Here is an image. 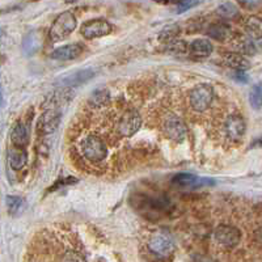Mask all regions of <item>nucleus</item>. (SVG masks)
Returning a JSON list of instances; mask_svg holds the SVG:
<instances>
[{
  "mask_svg": "<svg viewBox=\"0 0 262 262\" xmlns=\"http://www.w3.org/2000/svg\"><path fill=\"white\" fill-rule=\"evenodd\" d=\"M214 98V91L209 84H200L190 92V106L195 112H205L209 109Z\"/></svg>",
  "mask_w": 262,
  "mask_h": 262,
  "instance_id": "obj_4",
  "label": "nucleus"
},
{
  "mask_svg": "<svg viewBox=\"0 0 262 262\" xmlns=\"http://www.w3.org/2000/svg\"><path fill=\"white\" fill-rule=\"evenodd\" d=\"M207 34L209 37H211L212 39L219 42L226 41L227 38L231 34V28L227 24H223V23H216V24L210 25L209 30H207Z\"/></svg>",
  "mask_w": 262,
  "mask_h": 262,
  "instance_id": "obj_20",
  "label": "nucleus"
},
{
  "mask_svg": "<svg viewBox=\"0 0 262 262\" xmlns=\"http://www.w3.org/2000/svg\"><path fill=\"white\" fill-rule=\"evenodd\" d=\"M240 3H242V6H244L245 8L253 9L261 3V0H240Z\"/></svg>",
  "mask_w": 262,
  "mask_h": 262,
  "instance_id": "obj_29",
  "label": "nucleus"
},
{
  "mask_svg": "<svg viewBox=\"0 0 262 262\" xmlns=\"http://www.w3.org/2000/svg\"><path fill=\"white\" fill-rule=\"evenodd\" d=\"M231 78L235 81H237V83H248V76L244 74L243 70H235V71L231 74Z\"/></svg>",
  "mask_w": 262,
  "mask_h": 262,
  "instance_id": "obj_28",
  "label": "nucleus"
},
{
  "mask_svg": "<svg viewBox=\"0 0 262 262\" xmlns=\"http://www.w3.org/2000/svg\"><path fill=\"white\" fill-rule=\"evenodd\" d=\"M164 131L169 139L182 142L188 134V128L180 117L169 116L164 121Z\"/></svg>",
  "mask_w": 262,
  "mask_h": 262,
  "instance_id": "obj_8",
  "label": "nucleus"
},
{
  "mask_svg": "<svg viewBox=\"0 0 262 262\" xmlns=\"http://www.w3.org/2000/svg\"><path fill=\"white\" fill-rule=\"evenodd\" d=\"M6 203H7V207H8V211L11 212V214H18V212L23 211V209H24L25 206V202L23 198H20V196H16V195H8L6 198Z\"/></svg>",
  "mask_w": 262,
  "mask_h": 262,
  "instance_id": "obj_23",
  "label": "nucleus"
},
{
  "mask_svg": "<svg viewBox=\"0 0 262 262\" xmlns=\"http://www.w3.org/2000/svg\"><path fill=\"white\" fill-rule=\"evenodd\" d=\"M180 33V28L177 25H170L160 32V39L164 42H172L173 39L177 38Z\"/></svg>",
  "mask_w": 262,
  "mask_h": 262,
  "instance_id": "obj_25",
  "label": "nucleus"
},
{
  "mask_svg": "<svg viewBox=\"0 0 262 262\" xmlns=\"http://www.w3.org/2000/svg\"><path fill=\"white\" fill-rule=\"evenodd\" d=\"M11 140H12V143L15 146H27L28 142H29V138H28V130L24 123L17 122L13 126L12 131H11Z\"/></svg>",
  "mask_w": 262,
  "mask_h": 262,
  "instance_id": "obj_19",
  "label": "nucleus"
},
{
  "mask_svg": "<svg viewBox=\"0 0 262 262\" xmlns=\"http://www.w3.org/2000/svg\"><path fill=\"white\" fill-rule=\"evenodd\" d=\"M59 122H60L59 112L48 111L43 116L41 117V119H39V122H38L39 131L45 133V134H50V133L57 130Z\"/></svg>",
  "mask_w": 262,
  "mask_h": 262,
  "instance_id": "obj_15",
  "label": "nucleus"
},
{
  "mask_svg": "<svg viewBox=\"0 0 262 262\" xmlns=\"http://www.w3.org/2000/svg\"><path fill=\"white\" fill-rule=\"evenodd\" d=\"M249 102L253 109L258 111L262 107V84H256L252 86L249 93Z\"/></svg>",
  "mask_w": 262,
  "mask_h": 262,
  "instance_id": "obj_22",
  "label": "nucleus"
},
{
  "mask_svg": "<svg viewBox=\"0 0 262 262\" xmlns=\"http://www.w3.org/2000/svg\"><path fill=\"white\" fill-rule=\"evenodd\" d=\"M140 125H142V118H140L139 113L135 111H127L118 119L117 131L123 138L133 137L139 130Z\"/></svg>",
  "mask_w": 262,
  "mask_h": 262,
  "instance_id": "obj_5",
  "label": "nucleus"
},
{
  "mask_svg": "<svg viewBox=\"0 0 262 262\" xmlns=\"http://www.w3.org/2000/svg\"><path fill=\"white\" fill-rule=\"evenodd\" d=\"M212 50H214V48H212L211 42L203 38L195 39V41L191 42L190 46H189L190 54H193L194 57L198 58L209 57V55H211Z\"/></svg>",
  "mask_w": 262,
  "mask_h": 262,
  "instance_id": "obj_16",
  "label": "nucleus"
},
{
  "mask_svg": "<svg viewBox=\"0 0 262 262\" xmlns=\"http://www.w3.org/2000/svg\"><path fill=\"white\" fill-rule=\"evenodd\" d=\"M84 45L81 43H70V45L60 46L51 53V58L55 60H74L83 54Z\"/></svg>",
  "mask_w": 262,
  "mask_h": 262,
  "instance_id": "obj_12",
  "label": "nucleus"
},
{
  "mask_svg": "<svg viewBox=\"0 0 262 262\" xmlns=\"http://www.w3.org/2000/svg\"><path fill=\"white\" fill-rule=\"evenodd\" d=\"M173 185L184 190H191V189H200L206 185L212 184L211 180L202 179V177H196L190 173H179L177 176L173 177Z\"/></svg>",
  "mask_w": 262,
  "mask_h": 262,
  "instance_id": "obj_9",
  "label": "nucleus"
},
{
  "mask_svg": "<svg viewBox=\"0 0 262 262\" xmlns=\"http://www.w3.org/2000/svg\"><path fill=\"white\" fill-rule=\"evenodd\" d=\"M81 152L86 160L92 163H100L107 156V148L100 138L95 135H88L84 138L80 143Z\"/></svg>",
  "mask_w": 262,
  "mask_h": 262,
  "instance_id": "obj_2",
  "label": "nucleus"
},
{
  "mask_svg": "<svg viewBox=\"0 0 262 262\" xmlns=\"http://www.w3.org/2000/svg\"><path fill=\"white\" fill-rule=\"evenodd\" d=\"M195 4H198V0H181L179 3V13L181 12H185V11H188V9H190L191 7H194Z\"/></svg>",
  "mask_w": 262,
  "mask_h": 262,
  "instance_id": "obj_27",
  "label": "nucleus"
},
{
  "mask_svg": "<svg viewBox=\"0 0 262 262\" xmlns=\"http://www.w3.org/2000/svg\"><path fill=\"white\" fill-rule=\"evenodd\" d=\"M76 28V17L70 11L62 12L51 25L49 30V37L53 42H59L66 39Z\"/></svg>",
  "mask_w": 262,
  "mask_h": 262,
  "instance_id": "obj_1",
  "label": "nucleus"
},
{
  "mask_svg": "<svg viewBox=\"0 0 262 262\" xmlns=\"http://www.w3.org/2000/svg\"><path fill=\"white\" fill-rule=\"evenodd\" d=\"M253 240H254V243L258 245V247L262 248V227H261V228L257 229L256 232H254Z\"/></svg>",
  "mask_w": 262,
  "mask_h": 262,
  "instance_id": "obj_30",
  "label": "nucleus"
},
{
  "mask_svg": "<svg viewBox=\"0 0 262 262\" xmlns=\"http://www.w3.org/2000/svg\"><path fill=\"white\" fill-rule=\"evenodd\" d=\"M148 248L152 253L156 256L167 257L173 253L174 250V244L168 236L165 235H156L149 240Z\"/></svg>",
  "mask_w": 262,
  "mask_h": 262,
  "instance_id": "obj_11",
  "label": "nucleus"
},
{
  "mask_svg": "<svg viewBox=\"0 0 262 262\" xmlns=\"http://www.w3.org/2000/svg\"><path fill=\"white\" fill-rule=\"evenodd\" d=\"M215 240L221 245L226 248L237 247L240 240H242V233L236 227L228 226V224H222L217 227L214 232Z\"/></svg>",
  "mask_w": 262,
  "mask_h": 262,
  "instance_id": "obj_7",
  "label": "nucleus"
},
{
  "mask_svg": "<svg viewBox=\"0 0 262 262\" xmlns=\"http://www.w3.org/2000/svg\"><path fill=\"white\" fill-rule=\"evenodd\" d=\"M109 101V93L106 90H97L92 93L90 98V104L92 106H104Z\"/></svg>",
  "mask_w": 262,
  "mask_h": 262,
  "instance_id": "obj_24",
  "label": "nucleus"
},
{
  "mask_svg": "<svg viewBox=\"0 0 262 262\" xmlns=\"http://www.w3.org/2000/svg\"><path fill=\"white\" fill-rule=\"evenodd\" d=\"M224 62L227 66H229L233 70H247L250 67V63L247 58L244 57V54L242 53H228L224 55Z\"/></svg>",
  "mask_w": 262,
  "mask_h": 262,
  "instance_id": "obj_17",
  "label": "nucleus"
},
{
  "mask_svg": "<svg viewBox=\"0 0 262 262\" xmlns=\"http://www.w3.org/2000/svg\"><path fill=\"white\" fill-rule=\"evenodd\" d=\"M188 50L185 42H170V51L173 54H184L185 51Z\"/></svg>",
  "mask_w": 262,
  "mask_h": 262,
  "instance_id": "obj_26",
  "label": "nucleus"
},
{
  "mask_svg": "<svg viewBox=\"0 0 262 262\" xmlns=\"http://www.w3.org/2000/svg\"><path fill=\"white\" fill-rule=\"evenodd\" d=\"M244 29L252 39L262 38V18L257 17V16H250L245 21Z\"/></svg>",
  "mask_w": 262,
  "mask_h": 262,
  "instance_id": "obj_18",
  "label": "nucleus"
},
{
  "mask_svg": "<svg viewBox=\"0 0 262 262\" xmlns=\"http://www.w3.org/2000/svg\"><path fill=\"white\" fill-rule=\"evenodd\" d=\"M217 15L221 16L223 20H235L240 16V11H238L237 7L235 6L233 3H224L222 4L219 8H217Z\"/></svg>",
  "mask_w": 262,
  "mask_h": 262,
  "instance_id": "obj_21",
  "label": "nucleus"
},
{
  "mask_svg": "<svg viewBox=\"0 0 262 262\" xmlns=\"http://www.w3.org/2000/svg\"><path fill=\"white\" fill-rule=\"evenodd\" d=\"M135 207L140 211H147L148 214H155L156 217L161 216L164 212L169 211L172 205L167 198H149V196H137Z\"/></svg>",
  "mask_w": 262,
  "mask_h": 262,
  "instance_id": "obj_3",
  "label": "nucleus"
},
{
  "mask_svg": "<svg viewBox=\"0 0 262 262\" xmlns=\"http://www.w3.org/2000/svg\"><path fill=\"white\" fill-rule=\"evenodd\" d=\"M156 2H160V3H176V4H179L181 0H156Z\"/></svg>",
  "mask_w": 262,
  "mask_h": 262,
  "instance_id": "obj_31",
  "label": "nucleus"
},
{
  "mask_svg": "<svg viewBox=\"0 0 262 262\" xmlns=\"http://www.w3.org/2000/svg\"><path fill=\"white\" fill-rule=\"evenodd\" d=\"M8 161L12 169H23L28 161V154L24 149V147L15 146V144H13V146L8 149Z\"/></svg>",
  "mask_w": 262,
  "mask_h": 262,
  "instance_id": "obj_14",
  "label": "nucleus"
},
{
  "mask_svg": "<svg viewBox=\"0 0 262 262\" xmlns=\"http://www.w3.org/2000/svg\"><path fill=\"white\" fill-rule=\"evenodd\" d=\"M224 131H226V135L229 140L240 142L244 138L245 131H247L244 118L242 116H231L226 121Z\"/></svg>",
  "mask_w": 262,
  "mask_h": 262,
  "instance_id": "obj_10",
  "label": "nucleus"
},
{
  "mask_svg": "<svg viewBox=\"0 0 262 262\" xmlns=\"http://www.w3.org/2000/svg\"><path fill=\"white\" fill-rule=\"evenodd\" d=\"M112 32V25L104 18H93L81 25L80 33L85 39H96L107 36Z\"/></svg>",
  "mask_w": 262,
  "mask_h": 262,
  "instance_id": "obj_6",
  "label": "nucleus"
},
{
  "mask_svg": "<svg viewBox=\"0 0 262 262\" xmlns=\"http://www.w3.org/2000/svg\"><path fill=\"white\" fill-rule=\"evenodd\" d=\"M93 76H95V71L93 70H78V71L72 72V74L66 75L64 78H60L58 80V84L63 86H78L86 83L88 80H91Z\"/></svg>",
  "mask_w": 262,
  "mask_h": 262,
  "instance_id": "obj_13",
  "label": "nucleus"
}]
</instances>
